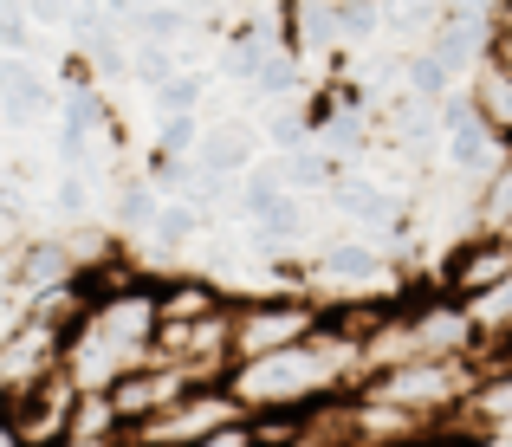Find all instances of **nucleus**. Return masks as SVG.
I'll list each match as a JSON object with an SVG mask.
<instances>
[{
    "instance_id": "f257e3e1",
    "label": "nucleus",
    "mask_w": 512,
    "mask_h": 447,
    "mask_svg": "<svg viewBox=\"0 0 512 447\" xmlns=\"http://www.w3.org/2000/svg\"><path fill=\"white\" fill-rule=\"evenodd\" d=\"M474 376H480L474 357H402L389 370H370L357 389L389 402V409H402V415H415V422H428V428H454Z\"/></svg>"
},
{
    "instance_id": "f03ea898",
    "label": "nucleus",
    "mask_w": 512,
    "mask_h": 447,
    "mask_svg": "<svg viewBox=\"0 0 512 447\" xmlns=\"http://www.w3.org/2000/svg\"><path fill=\"white\" fill-rule=\"evenodd\" d=\"M318 331V298L305 292H247L227 298V363H253L273 357V350H292Z\"/></svg>"
},
{
    "instance_id": "7ed1b4c3",
    "label": "nucleus",
    "mask_w": 512,
    "mask_h": 447,
    "mask_svg": "<svg viewBox=\"0 0 512 447\" xmlns=\"http://www.w3.org/2000/svg\"><path fill=\"white\" fill-rule=\"evenodd\" d=\"M396 324H402V350H409V357H474V363H480L474 318H467L461 298L435 292V279L402 292Z\"/></svg>"
},
{
    "instance_id": "20e7f679",
    "label": "nucleus",
    "mask_w": 512,
    "mask_h": 447,
    "mask_svg": "<svg viewBox=\"0 0 512 447\" xmlns=\"http://www.w3.org/2000/svg\"><path fill=\"white\" fill-rule=\"evenodd\" d=\"M227 422H247V409L234 402V389H227V383H188L163 415L124 428V435L156 441V447H195L201 435H214V428H227Z\"/></svg>"
},
{
    "instance_id": "39448f33",
    "label": "nucleus",
    "mask_w": 512,
    "mask_h": 447,
    "mask_svg": "<svg viewBox=\"0 0 512 447\" xmlns=\"http://www.w3.org/2000/svg\"><path fill=\"white\" fill-rule=\"evenodd\" d=\"M72 402H78V389L65 383V370L13 389V396H7L13 441H20V447H72Z\"/></svg>"
},
{
    "instance_id": "423d86ee",
    "label": "nucleus",
    "mask_w": 512,
    "mask_h": 447,
    "mask_svg": "<svg viewBox=\"0 0 512 447\" xmlns=\"http://www.w3.org/2000/svg\"><path fill=\"white\" fill-rule=\"evenodd\" d=\"M512 273V240L500 234H461L448 253H441V266L428 279H435V292H448V298H480L487 286H500V279Z\"/></svg>"
},
{
    "instance_id": "0eeeda50",
    "label": "nucleus",
    "mask_w": 512,
    "mask_h": 447,
    "mask_svg": "<svg viewBox=\"0 0 512 447\" xmlns=\"http://www.w3.org/2000/svg\"><path fill=\"white\" fill-rule=\"evenodd\" d=\"M59 350H65V331L33 324V318H7L0 324V396L39 383V376H52L59 370Z\"/></svg>"
},
{
    "instance_id": "6e6552de",
    "label": "nucleus",
    "mask_w": 512,
    "mask_h": 447,
    "mask_svg": "<svg viewBox=\"0 0 512 447\" xmlns=\"http://www.w3.org/2000/svg\"><path fill=\"white\" fill-rule=\"evenodd\" d=\"M182 389H188V370H182V363L143 357L137 370H124L111 383V402H117V415H124V428H137V422H150V415H163Z\"/></svg>"
},
{
    "instance_id": "1a4fd4ad",
    "label": "nucleus",
    "mask_w": 512,
    "mask_h": 447,
    "mask_svg": "<svg viewBox=\"0 0 512 447\" xmlns=\"http://www.w3.org/2000/svg\"><path fill=\"white\" fill-rule=\"evenodd\" d=\"M260 124H247V117H208L201 124V137H195V169H208V175H240V169H253L260 162Z\"/></svg>"
},
{
    "instance_id": "9d476101",
    "label": "nucleus",
    "mask_w": 512,
    "mask_h": 447,
    "mask_svg": "<svg viewBox=\"0 0 512 447\" xmlns=\"http://www.w3.org/2000/svg\"><path fill=\"white\" fill-rule=\"evenodd\" d=\"M7 279H13V305H20V298H33V292L72 286L78 266H72V253H65V240H59V234H26V240H20V253L7 260Z\"/></svg>"
},
{
    "instance_id": "9b49d317",
    "label": "nucleus",
    "mask_w": 512,
    "mask_h": 447,
    "mask_svg": "<svg viewBox=\"0 0 512 447\" xmlns=\"http://www.w3.org/2000/svg\"><path fill=\"white\" fill-rule=\"evenodd\" d=\"M279 33L299 59H331L338 52V13H331V0H286Z\"/></svg>"
},
{
    "instance_id": "f8f14e48",
    "label": "nucleus",
    "mask_w": 512,
    "mask_h": 447,
    "mask_svg": "<svg viewBox=\"0 0 512 447\" xmlns=\"http://www.w3.org/2000/svg\"><path fill=\"white\" fill-rule=\"evenodd\" d=\"M156 208H163V195L143 182V169H117L111 208H104L111 234H117V240H143V234H150V221H156Z\"/></svg>"
},
{
    "instance_id": "ddd939ff",
    "label": "nucleus",
    "mask_w": 512,
    "mask_h": 447,
    "mask_svg": "<svg viewBox=\"0 0 512 447\" xmlns=\"http://www.w3.org/2000/svg\"><path fill=\"white\" fill-rule=\"evenodd\" d=\"M208 227H214V214H208V208H195V201H163L143 240L156 247V260H182V253H195V247H201V234H208Z\"/></svg>"
},
{
    "instance_id": "4468645a",
    "label": "nucleus",
    "mask_w": 512,
    "mask_h": 447,
    "mask_svg": "<svg viewBox=\"0 0 512 447\" xmlns=\"http://www.w3.org/2000/svg\"><path fill=\"white\" fill-rule=\"evenodd\" d=\"M461 91H467V104L480 111V124H487L493 137L512 149V72H500L493 59H480L474 72H467V85H461Z\"/></svg>"
},
{
    "instance_id": "2eb2a0df",
    "label": "nucleus",
    "mask_w": 512,
    "mask_h": 447,
    "mask_svg": "<svg viewBox=\"0 0 512 447\" xmlns=\"http://www.w3.org/2000/svg\"><path fill=\"white\" fill-rule=\"evenodd\" d=\"M124 435V415H117L111 389H78L72 402V447H111Z\"/></svg>"
},
{
    "instance_id": "dca6fc26",
    "label": "nucleus",
    "mask_w": 512,
    "mask_h": 447,
    "mask_svg": "<svg viewBox=\"0 0 512 447\" xmlns=\"http://www.w3.org/2000/svg\"><path fill=\"white\" fill-rule=\"evenodd\" d=\"M467 318H474L480 350H500V344H512V273L500 279V286H487L480 298H467Z\"/></svg>"
},
{
    "instance_id": "f3484780",
    "label": "nucleus",
    "mask_w": 512,
    "mask_h": 447,
    "mask_svg": "<svg viewBox=\"0 0 512 447\" xmlns=\"http://www.w3.org/2000/svg\"><path fill=\"white\" fill-rule=\"evenodd\" d=\"M260 143L273 149V156H292V149L312 143V117H305V98H292V104H266V111H260Z\"/></svg>"
},
{
    "instance_id": "a211bd4d",
    "label": "nucleus",
    "mask_w": 512,
    "mask_h": 447,
    "mask_svg": "<svg viewBox=\"0 0 512 447\" xmlns=\"http://www.w3.org/2000/svg\"><path fill=\"white\" fill-rule=\"evenodd\" d=\"M396 85L415 91V98H428V104H441L454 85H461V78H454L435 52H402V59H396Z\"/></svg>"
},
{
    "instance_id": "6ab92c4d",
    "label": "nucleus",
    "mask_w": 512,
    "mask_h": 447,
    "mask_svg": "<svg viewBox=\"0 0 512 447\" xmlns=\"http://www.w3.org/2000/svg\"><path fill=\"white\" fill-rule=\"evenodd\" d=\"M331 13H338V46H370L376 33H383V0H331Z\"/></svg>"
},
{
    "instance_id": "aec40b11",
    "label": "nucleus",
    "mask_w": 512,
    "mask_h": 447,
    "mask_svg": "<svg viewBox=\"0 0 512 447\" xmlns=\"http://www.w3.org/2000/svg\"><path fill=\"white\" fill-rule=\"evenodd\" d=\"M195 137H201V111H169V117H156V143H150V156L188 162V156H195Z\"/></svg>"
},
{
    "instance_id": "412c9836",
    "label": "nucleus",
    "mask_w": 512,
    "mask_h": 447,
    "mask_svg": "<svg viewBox=\"0 0 512 447\" xmlns=\"http://www.w3.org/2000/svg\"><path fill=\"white\" fill-rule=\"evenodd\" d=\"M150 98H156V117H169V111H201V98H208V78H201L195 65H182V72L163 78Z\"/></svg>"
},
{
    "instance_id": "4be33fe9",
    "label": "nucleus",
    "mask_w": 512,
    "mask_h": 447,
    "mask_svg": "<svg viewBox=\"0 0 512 447\" xmlns=\"http://www.w3.org/2000/svg\"><path fill=\"white\" fill-rule=\"evenodd\" d=\"M175 72H182V52H175V46H156V39H137V46H130V78H137V85L156 91Z\"/></svg>"
},
{
    "instance_id": "5701e85b",
    "label": "nucleus",
    "mask_w": 512,
    "mask_h": 447,
    "mask_svg": "<svg viewBox=\"0 0 512 447\" xmlns=\"http://www.w3.org/2000/svg\"><path fill=\"white\" fill-rule=\"evenodd\" d=\"M52 208H59L65 221H98V188H91L85 175L65 169L59 182H52Z\"/></svg>"
},
{
    "instance_id": "b1692460",
    "label": "nucleus",
    "mask_w": 512,
    "mask_h": 447,
    "mask_svg": "<svg viewBox=\"0 0 512 447\" xmlns=\"http://www.w3.org/2000/svg\"><path fill=\"white\" fill-rule=\"evenodd\" d=\"M26 234H33V227H26V214H7V208H0V266L20 253V240H26Z\"/></svg>"
},
{
    "instance_id": "393cba45",
    "label": "nucleus",
    "mask_w": 512,
    "mask_h": 447,
    "mask_svg": "<svg viewBox=\"0 0 512 447\" xmlns=\"http://www.w3.org/2000/svg\"><path fill=\"white\" fill-rule=\"evenodd\" d=\"M195 447H253V428L247 422H227V428H214V435H201Z\"/></svg>"
},
{
    "instance_id": "a878e982",
    "label": "nucleus",
    "mask_w": 512,
    "mask_h": 447,
    "mask_svg": "<svg viewBox=\"0 0 512 447\" xmlns=\"http://www.w3.org/2000/svg\"><path fill=\"white\" fill-rule=\"evenodd\" d=\"M454 447H512V428H500V435H454Z\"/></svg>"
},
{
    "instance_id": "bb28decb",
    "label": "nucleus",
    "mask_w": 512,
    "mask_h": 447,
    "mask_svg": "<svg viewBox=\"0 0 512 447\" xmlns=\"http://www.w3.org/2000/svg\"><path fill=\"white\" fill-rule=\"evenodd\" d=\"M13 65H20V59H13V52H0V98H7V85H13Z\"/></svg>"
},
{
    "instance_id": "cd10ccee",
    "label": "nucleus",
    "mask_w": 512,
    "mask_h": 447,
    "mask_svg": "<svg viewBox=\"0 0 512 447\" xmlns=\"http://www.w3.org/2000/svg\"><path fill=\"white\" fill-rule=\"evenodd\" d=\"M13 305V279H7V266H0V311Z\"/></svg>"
},
{
    "instance_id": "c85d7f7f",
    "label": "nucleus",
    "mask_w": 512,
    "mask_h": 447,
    "mask_svg": "<svg viewBox=\"0 0 512 447\" xmlns=\"http://www.w3.org/2000/svg\"><path fill=\"white\" fill-rule=\"evenodd\" d=\"M111 447H156V441H137V435H117Z\"/></svg>"
},
{
    "instance_id": "c756f323",
    "label": "nucleus",
    "mask_w": 512,
    "mask_h": 447,
    "mask_svg": "<svg viewBox=\"0 0 512 447\" xmlns=\"http://www.w3.org/2000/svg\"><path fill=\"white\" fill-rule=\"evenodd\" d=\"M130 7H169V0H130Z\"/></svg>"
},
{
    "instance_id": "7c9ffc66",
    "label": "nucleus",
    "mask_w": 512,
    "mask_h": 447,
    "mask_svg": "<svg viewBox=\"0 0 512 447\" xmlns=\"http://www.w3.org/2000/svg\"><path fill=\"white\" fill-rule=\"evenodd\" d=\"M0 162H7V143H0Z\"/></svg>"
},
{
    "instance_id": "2f4dec72",
    "label": "nucleus",
    "mask_w": 512,
    "mask_h": 447,
    "mask_svg": "<svg viewBox=\"0 0 512 447\" xmlns=\"http://www.w3.org/2000/svg\"><path fill=\"white\" fill-rule=\"evenodd\" d=\"M0 415H7V396H0Z\"/></svg>"
}]
</instances>
